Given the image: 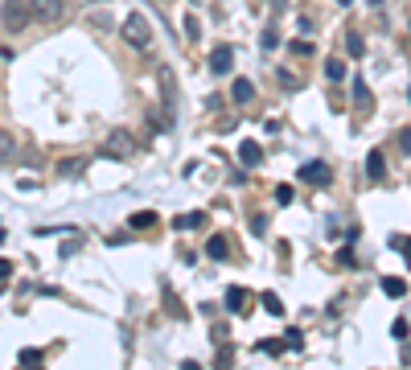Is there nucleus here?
<instances>
[{
    "mask_svg": "<svg viewBox=\"0 0 411 370\" xmlns=\"http://www.w3.org/2000/svg\"><path fill=\"white\" fill-rule=\"evenodd\" d=\"M391 247H395V251H403V255L411 259V243H407V239H391Z\"/></svg>",
    "mask_w": 411,
    "mask_h": 370,
    "instance_id": "nucleus-26",
    "label": "nucleus"
},
{
    "mask_svg": "<svg viewBox=\"0 0 411 370\" xmlns=\"http://www.w3.org/2000/svg\"><path fill=\"white\" fill-rule=\"evenodd\" d=\"M103 152H120V156H128L132 152V140H128V132H116L111 140H107V148Z\"/></svg>",
    "mask_w": 411,
    "mask_h": 370,
    "instance_id": "nucleus-10",
    "label": "nucleus"
},
{
    "mask_svg": "<svg viewBox=\"0 0 411 370\" xmlns=\"http://www.w3.org/2000/svg\"><path fill=\"white\" fill-rule=\"evenodd\" d=\"M366 173H370V177H374V181H379V177H383V173H387V161H383V152H379V148H374V152H370V156H366Z\"/></svg>",
    "mask_w": 411,
    "mask_h": 370,
    "instance_id": "nucleus-9",
    "label": "nucleus"
},
{
    "mask_svg": "<svg viewBox=\"0 0 411 370\" xmlns=\"http://www.w3.org/2000/svg\"><path fill=\"white\" fill-rule=\"evenodd\" d=\"M350 54H354V58H362V54H366V46H362V37H358V33H350Z\"/></svg>",
    "mask_w": 411,
    "mask_h": 370,
    "instance_id": "nucleus-23",
    "label": "nucleus"
},
{
    "mask_svg": "<svg viewBox=\"0 0 411 370\" xmlns=\"http://www.w3.org/2000/svg\"><path fill=\"white\" fill-rule=\"evenodd\" d=\"M259 42H264V49H276V42H280V37H276V29L267 25V29H264V37H259Z\"/></svg>",
    "mask_w": 411,
    "mask_h": 370,
    "instance_id": "nucleus-24",
    "label": "nucleus"
},
{
    "mask_svg": "<svg viewBox=\"0 0 411 370\" xmlns=\"http://www.w3.org/2000/svg\"><path fill=\"white\" fill-rule=\"evenodd\" d=\"M202 222H206V214H177L173 226H177V230H194V226H202Z\"/></svg>",
    "mask_w": 411,
    "mask_h": 370,
    "instance_id": "nucleus-12",
    "label": "nucleus"
},
{
    "mask_svg": "<svg viewBox=\"0 0 411 370\" xmlns=\"http://www.w3.org/2000/svg\"><path fill=\"white\" fill-rule=\"evenodd\" d=\"M181 370H202V366H197V362H181Z\"/></svg>",
    "mask_w": 411,
    "mask_h": 370,
    "instance_id": "nucleus-27",
    "label": "nucleus"
},
{
    "mask_svg": "<svg viewBox=\"0 0 411 370\" xmlns=\"http://www.w3.org/2000/svg\"><path fill=\"white\" fill-rule=\"evenodd\" d=\"M284 345H288V350H300V345H305L300 329H288V333H284Z\"/></svg>",
    "mask_w": 411,
    "mask_h": 370,
    "instance_id": "nucleus-21",
    "label": "nucleus"
},
{
    "mask_svg": "<svg viewBox=\"0 0 411 370\" xmlns=\"http://www.w3.org/2000/svg\"><path fill=\"white\" fill-rule=\"evenodd\" d=\"M157 222V214L152 210H145V214H132V230H145V226H152Z\"/></svg>",
    "mask_w": 411,
    "mask_h": 370,
    "instance_id": "nucleus-18",
    "label": "nucleus"
},
{
    "mask_svg": "<svg viewBox=\"0 0 411 370\" xmlns=\"http://www.w3.org/2000/svg\"><path fill=\"white\" fill-rule=\"evenodd\" d=\"M206 255H210V259H226V239H222V235H214V239L206 243Z\"/></svg>",
    "mask_w": 411,
    "mask_h": 370,
    "instance_id": "nucleus-13",
    "label": "nucleus"
},
{
    "mask_svg": "<svg viewBox=\"0 0 411 370\" xmlns=\"http://www.w3.org/2000/svg\"><path fill=\"white\" fill-rule=\"evenodd\" d=\"M13 25H25V4H17V0L4 4V29H13Z\"/></svg>",
    "mask_w": 411,
    "mask_h": 370,
    "instance_id": "nucleus-7",
    "label": "nucleus"
},
{
    "mask_svg": "<svg viewBox=\"0 0 411 370\" xmlns=\"http://www.w3.org/2000/svg\"><path fill=\"white\" fill-rule=\"evenodd\" d=\"M251 230H255V235H264V230H267V214H255V218H251Z\"/></svg>",
    "mask_w": 411,
    "mask_h": 370,
    "instance_id": "nucleus-25",
    "label": "nucleus"
},
{
    "mask_svg": "<svg viewBox=\"0 0 411 370\" xmlns=\"http://www.w3.org/2000/svg\"><path fill=\"white\" fill-rule=\"evenodd\" d=\"M338 4H350V0H338Z\"/></svg>",
    "mask_w": 411,
    "mask_h": 370,
    "instance_id": "nucleus-28",
    "label": "nucleus"
},
{
    "mask_svg": "<svg viewBox=\"0 0 411 370\" xmlns=\"http://www.w3.org/2000/svg\"><path fill=\"white\" fill-rule=\"evenodd\" d=\"M29 8H33V17H42V21H54V17L62 13V0H29Z\"/></svg>",
    "mask_w": 411,
    "mask_h": 370,
    "instance_id": "nucleus-5",
    "label": "nucleus"
},
{
    "mask_svg": "<svg viewBox=\"0 0 411 370\" xmlns=\"http://www.w3.org/2000/svg\"><path fill=\"white\" fill-rule=\"evenodd\" d=\"M120 33H123V42H132L136 49H148V46H152V25H148L140 13H128V17H123V25H120Z\"/></svg>",
    "mask_w": 411,
    "mask_h": 370,
    "instance_id": "nucleus-1",
    "label": "nucleus"
},
{
    "mask_svg": "<svg viewBox=\"0 0 411 370\" xmlns=\"http://www.w3.org/2000/svg\"><path fill=\"white\" fill-rule=\"evenodd\" d=\"M231 66H235V49L218 46L214 54H210V70H214V74H231Z\"/></svg>",
    "mask_w": 411,
    "mask_h": 370,
    "instance_id": "nucleus-3",
    "label": "nucleus"
},
{
    "mask_svg": "<svg viewBox=\"0 0 411 370\" xmlns=\"http://www.w3.org/2000/svg\"><path fill=\"white\" fill-rule=\"evenodd\" d=\"M247 304H251V296H247V288H239V284H231V288H226V309H231V313H247Z\"/></svg>",
    "mask_w": 411,
    "mask_h": 370,
    "instance_id": "nucleus-4",
    "label": "nucleus"
},
{
    "mask_svg": "<svg viewBox=\"0 0 411 370\" xmlns=\"http://www.w3.org/2000/svg\"><path fill=\"white\" fill-rule=\"evenodd\" d=\"M239 161L247 165V169H255V165L264 161V148L255 144V140H243V144H239Z\"/></svg>",
    "mask_w": 411,
    "mask_h": 370,
    "instance_id": "nucleus-6",
    "label": "nucleus"
},
{
    "mask_svg": "<svg viewBox=\"0 0 411 370\" xmlns=\"http://www.w3.org/2000/svg\"><path fill=\"white\" fill-rule=\"evenodd\" d=\"M21 366L42 370V354H37V350H21Z\"/></svg>",
    "mask_w": 411,
    "mask_h": 370,
    "instance_id": "nucleus-17",
    "label": "nucleus"
},
{
    "mask_svg": "<svg viewBox=\"0 0 411 370\" xmlns=\"http://www.w3.org/2000/svg\"><path fill=\"white\" fill-rule=\"evenodd\" d=\"M350 87H354V103H358V111H370V87H366L362 78H354Z\"/></svg>",
    "mask_w": 411,
    "mask_h": 370,
    "instance_id": "nucleus-8",
    "label": "nucleus"
},
{
    "mask_svg": "<svg viewBox=\"0 0 411 370\" xmlns=\"http://www.w3.org/2000/svg\"><path fill=\"white\" fill-rule=\"evenodd\" d=\"M231 362H235V350L222 345V350H218V370H231Z\"/></svg>",
    "mask_w": 411,
    "mask_h": 370,
    "instance_id": "nucleus-19",
    "label": "nucleus"
},
{
    "mask_svg": "<svg viewBox=\"0 0 411 370\" xmlns=\"http://www.w3.org/2000/svg\"><path fill=\"white\" fill-rule=\"evenodd\" d=\"M292 197H296L292 194V185H276V202H280V206H288Z\"/></svg>",
    "mask_w": 411,
    "mask_h": 370,
    "instance_id": "nucleus-22",
    "label": "nucleus"
},
{
    "mask_svg": "<svg viewBox=\"0 0 411 370\" xmlns=\"http://www.w3.org/2000/svg\"><path fill=\"white\" fill-rule=\"evenodd\" d=\"M383 292H387V296H403V292H407V284H403V280H395V276H387V280H383Z\"/></svg>",
    "mask_w": 411,
    "mask_h": 370,
    "instance_id": "nucleus-16",
    "label": "nucleus"
},
{
    "mask_svg": "<svg viewBox=\"0 0 411 370\" xmlns=\"http://www.w3.org/2000/svg\"><path fill=\"white\" fill-rule=\"evenodd\" d=\"M325 78H329V82H341V78H345V62H341V58H329V62H325Z\"/></svg>",
    "mask_w": 411,
    "mask_h": 370,
    "instance_id": "nucleus-11",
    "label": "nucleus"
},
{
    "mask_svg": "<svg viewBox=\"0 0 411 370\" xmlns=\"http://www.w3.org/2000/svg\"><path fill=\"white\" fill-rule=\"evenodd\" d=\"M161 91H165V103L173 107V74L169 70H161Z\"/></svg>",
    "mask_w": 411,
    "mask_h": 370,
    "instance_id": "nucleus-20",
    "label": "nucleus"
},
{
    "mask_svg": "<svg viewBox=\"0 0 411 370\" xmlns=\"http://www.w3.org/2000/svg\"><path fill=\"white\" fill-rule=\"evenodd\" d=\"M300 181H309V185H329L333 177H329V165H325V161H309V165L300 169Z\"/></svg>",
    "mask_w": 411,
    "mask_h": 370,
    "instance_id": "nucleus-2",
    "label": "nucleus"
},
{
    "mask_svg": "<svg viewBox=\"0 0 411 370\" xmlns=\"http://www.w3.org/2000/svg\"><path fill=\"white\" fill-rule=\"evenodd\" d=\"M231 95H235V103H247V99L255 95V87H251V82H247V78H239V82H235V91H231Z\"/></svg>",
    "mask_w": 411,
    "mask_h": 370,
    "instance_id": "nucleus-15",
    "label": "nucleus"
},
{
    "mask_svg": "<svg viewBox=\"0 0 411 370\" xmlns=\"http://www.w3.org/2000/svg\"><path fill=\"white\" fill-rule=\"evenodd\" d=\"M259 300H264V309H267V313H271V317H280V313H284V300H280V296H276V292H264V296H259Z\"/></svg>",
    "mask_w": 411,
    "mask_h": 370,
    "instance_id": "nucleus-14",
    "label": "nucleus"
}]
</instances>
